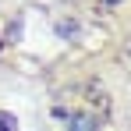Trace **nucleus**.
<instances>
[{"label":"nucleus","instance_id":"f257e3e1","mask_svg":"<svg viewBox=\"0 0 131 131\" xmlns=\"http://www.w3.org/2000/svg\"><path fill=\"white\" fill-rule=\"evenodd\" d=\"M71 131H96V128H92V121H89V117H74Z\"/></svg>","mask_w":131,"mask_h":131},{"label":"nucleus","instance_id":"f03ea898","mask_svg":"<svg viewBox=\"0 0 131 131\" xmlns=\"http://www.w3.org/2000/svg\"><path fill=\"white\" fill-rule=\"evenodd\" d=\"M0 131H14V128H11V121H7L4 113H0Z\"/></svg>","mask_w":131,"mask_h":131},{"label":"nucleus","instance_id":"7ed1b4c3","mask_svg":"<svg viewBox=\"0 0 131 131\" xmlns=\"http://www.w3.org/2000/svg\"><path fill=\"white\" fill-rule=\"evenodd\" d=\"M106 4H121V0H106Z\"/></svg>","mask_w":131,"mask_h":131}]
</instances>
